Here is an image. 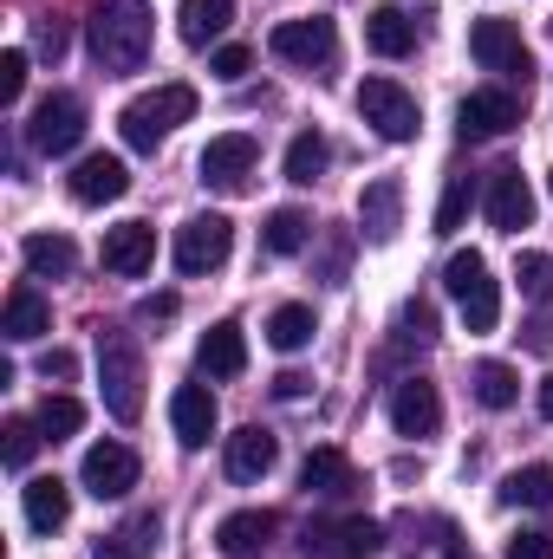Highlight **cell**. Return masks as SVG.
<instances>
[{
    "instance_id": "cell-1",
    "label": "cell",
    "mask_w": 553,
    "mask_h": 559,
    "mask_svg": "<svg viewBox=\"0 0 553 559\" xmlns=\"http://www.w3.org/2000/svg\"><path fill=\"white\" fill-rule=\"evenodd\" d=\"M92 59L105 72H138L150 59V7L143 0H98L92 7Z\"/></svg>"
},
{
    "instance_id": "cell-2",
    "label": "cell",
    "mask_w": 553,
    "mask_h": 559,
    "mask_svg": "<svg viewBox=\"0 0 553 559\" xmlns=\"http://www.w3.org/2000/svg\"><path fill=\"white\" fill-rule=\"evenodd\" d=\"M189 118H196V85L169 79V85L143 92V98H131V105L118 111V131H125V143H131V150L156 156V143L169 138L176 124H189Z\"/></svg>"
},
{
    "instance_id": "cell-3",
    "label": "cell",
    "mask_w": 553,
    "mask_h": 559,
    "mask_svg": "<svg viewBox=\"0 0 553 559\" xmlns=\"http://www.w3.org/2000/svg\"><path fill=\"white\" fill-rule=\"evenodd\" d=\"M98 384H105V411L118 423L143 417V352L125 332H98Z\"/></svg>"
},
{
    "instance_id": "cell-4",
    "label": "cell",
    "mask_w": 553,
    "mask_h": 559,
    "mask_svg": "<svg viewBox=\"0 0 553 559\" xmlns=\"http://www.w3.org/2000/svg\"><path fill=\"white\" fill-rule=\"evenodd\" d=\"M443 286L456 293V306H462V332H495V319H502V286L489 280V261L475 254V248H462V254H449V267H443Z\"/></svg>"
},
{
    "instance_id": "cell-5",
    "label": "cell",
    "mask_w": 553,
    "mask_h": 559,
    "mask_svg": "<svg viewBox=\"0 0 553 559\" xmlns=\"http://www.w3.org/2000/svg\"><path fill=\"white\" fill-rule=\"evenodd\" d=\"M358 118H365L385 143H411L416 124H423L416 98L398 85V79H365V85H358Z\"/></svg>"
},
{
    "instance_id": "cell-6",
    "label": "cell",
    "mask_w": 553,
    "mask_h": 559,
    "mask_svg": "<svg viewBox=\"0 0 553 559\" xmlns=\"http://www.w3.org/2000/svg\"><path fill=\"white\" fill-rule=\"evenodd\" d=\"M228 248H235V222L228 215H196V222L176 228V274H189V280L215 274L228 261Z\"/></svg>"
},
{
    "instance_id": "cell-7",
    "label": "cell",
    "mask_w": 553,
    "mask_h": 559,
    "mask_svg": "<svg viewBox=\"0 0 553 559\" xmlns=\"http://www.w3.org/2000/svg\"><path fill=\"white\" fill-rule=\"evenodd\" d=\"M26 138H33L39 156H66V150H79V138H85V105H79L72 92H46V98L33 105Z\"/></svg>"
},
{
    "instance_id": "cell-8",
    "label": "cell",
    "mask_w": 553,
    "mask_h": 559,
    "mask_svg": "<svg viewBox=\"0 0 553 559\" xmlns=\"http://www.w3.org/2000/svg\"><path fill=\"white\" fill-rule=\"evenodd\" d=\"M469 52H475L482 72H502V79H528V72H534V59H528L515 20H475V26H469Z\"/></svg>"
},
{
    "instance_id": "cell-9",
    "label": "cell",
    "mask_w": 553,
    "mask_h": 559,
    "mask_svg": "<svg viewBox=\"0 0 553 559\" xmlns=\"http://www.w3.org/2000/svg\"><path fill=\"white\" fill-rule=\"evenodd\" d=\"M268 46H274V59L286 66H332V52H339V26L332 20H280L274 33H268Z\"/></svg>"
},
{
    "instance_id": "cell-10",
    "label": "cell",
    "mask_w": 553,
    "mask_h": 559,
    "mask_svg": "<svg viewBox=\"0 0 553 559\" xmlns=\"http://www.w3.org/2000/svg\"><path fill=\"white\" fill-rule=\"evenodd\" d=\"M385 547V527L378 521H313L306 527V554L313 559H372Z\"/></svg>"
},
{
    "instance_id": "cell-11",
    "label": "cell",
    "mask_w": 553,
    "mask_h": 559,
    "mask_svg": "<svg viewBox=\"0 0 553 559\" xmlns=\"http://www.w3.org/2000/svg\"><path fill=\"white\" fill-rule=\"evenodd\" d=\"M79 481H85V495H98V501H125V495L138 488V455H131L125 442H92Z\"/></svg>"
},
{
    "instance_id": "cell-12",
    "label": "cell",
    "mask_w": 553,
    "mask_h": 559,
    "mask_svg": "<svg viewBox=\"0 0 553 559\" xmlns=\"http://www.w3.org/2000/svg\"><path fill=\"white\" fill-rule=\"evenodd\" d=\"M66 189H72V202H85V209H105V202H118V195L131 189V169H125V156H105V150H92V156H79V163H72Z\"/></svg>"
},
{
    "instance_id": "cell-13",
    "label": "cell",
    "mask_w": 553,
    "mask_h": 559,
    "mask_svg": "<svg viewBox=\"0 0 553 559\" xmlns=\"http://www.w3.org/2000/svg\"><path fill=\"white\" fill-rule=\"evenodd\" d=\"M358 228H365V241H378V248L398 241V228H404V182H398V176H378V182L358 189Z\"/></svg>"
},
{
    "instance_id": "cell-14",
    "label": "cell",
    "mask_w": 553,
    "mask_h": 559,
    "mask_svg": "<svg viewBox=\"0 0 553 559\" xmlns=\"http://www.w3.org/2000/svg\"><path fill=\"white\" fill-rule=\"evenodd\" d=\"M255 163H261V143L248 138V131L209 138V150H202V182H215V189H242V182L255 176Z\"/></svg>"
},
{
    "instance_id": "cell-15",
    "label": "cell",
    "mask_w": 553,
    "mask_h": 559,
    "mask_svg": "<svg viewBox=\"0 0 553 559\" xmlns=\"http://www.w3.org/2000/svg\"><path fill=\"white\" fill-rule=\"evenodd\" d=\"M515 124H521V105L508 92H469L456 105V131L469 143H489V138H502V131H515Z\"/></svg>"
},
{
    "instance_id": "cell-16",
    "label": "cell",
    "mask_w": 553,
    "mask_h": 559,
    "mask_svg": "<svg viewBox=\"0 0 553 559\" xmlns=\"http://www.w3.org/2000/svg\"><path fill=\"white\" fill-rule=\"evenodd\" d=\"M489 228H502V235H521L528 222H534V189H528V176L521 169H495L489 176Z\"/></svg>"
},
{
    "instance_id": "cell-17",
    "label": "cell",
    "mask_w": 553,
    "mask_h": 559,
    "mask_svg": "<svg viewBox=\"0 0 553 559\" xmlns=\"http://www.w3.org/2000/svg\"><path fill=\"white\" fill-rule=\"evenodd\" d=\"M98 261H105V274H125V280L150 274V261H156V228H150V222L105 228V248H98Z\"/></svg>"
},
{
    "instance_id": "cell-18",
    "label": "cell",
    "mask_w": 553,
    "mask_h": 559,
    "mask_svg": "<svg viewBox=\"0 0 553 559\" xmlns=\"http://www.w3.org/2000/svg\"><path fill=\"white\" fill-rule=\"evenodd\" d=\"M436 423H443L436 384H430V378H404V384L391 391V429H398V436H436Z\"/></svg>"
},
{
    "instance_id": "cell-19",
    "label": "cell",
    "mask_w": 553,
    "mask_h": 559,
    "mask_svg": "<svg viewBox=\"0 0 553 559\" xmlns=\"http://www.w3.org/2000/svg\"><path fill=\"white\" fill-rule=\"evenodd\" d=\"M299 488H306V495H319V501H339V495H352V488H358V468H352V455H345V449H313V455L299 462Z\"/></svg>"
},
{
    "instance_id": "cell-20",
    "label": "cell",
    "mask_w": 553,
    "mask_h": 559,
    "mask_svg": "<svg viewBox=\"0 0 553 559\" xmlns=\"http://www.w3.org/2000/svg\"><path fill=\"white\" fill-rule=\"evenodd\" d=\"M274 462H280V442L261 429V423H248V429H235V436H228V481H242V488H248V481H261Z\"/></svg>"
},
{
    "instance_id": "cell-21",
    "label": "cell",
    "mask_w": 553,
    "mask_h": 559,
    "mask_svg": "<svg viewBox=\"0 0 553 559\" xmlns=\"http://www.w3.org/2000/svg\"><path fill=\"white\" fill-rule=\"evenodd\" d=\"M196 365H202L209 378H242V371H248V338H242V325H235V319L209 325L202 345H196Z\"/></svg>"
},
{
    "instance_id": "cell-22",
    "label": "cell",
    "mask_w": 553,
    "mask_h": 559,
    "mask_svg": "<svg viewBox=\"0 0 553 559\" xmlns=\"http://www.w3.org/2000/svg\"><path fill=\"white\" fill-rule=\"evenodd\" d=\"M20 501H26V527H33V534H59L66 514H72V488H66L59 475H33V481L20 488Z\"/></svg>"
},
{
    "instance_id": "cell-23",
    "label": "cell",
    "mask_w": 553,
    "mask_h": 559,
    "mask_svg": "<svg viewBox=\"0 0 553 559\" xmlns=\"http://www.w3.org/2000/svg\"><path fill=\"white\" fill-rule=\"evenodd\" d=\"M169 429H176L183 449H202V442L215 436V397H209L202 384H183V391L169 397Z\"/></svg>"
},
{
    "instance_id": "cell-24",
    "label": "cell",
    "mask_w": 553,
    "mask_h": 559,
    "mask_svg": "<svg viewBox=\"0 0 553 559\" xmlns=\"http://www.w3.org/2000/svg\"><path fill=\"white\" fill-rule=\"evenodd\" d=\"M274 534H280V514H274V508H242V514H228V521L215 527V547L242 559V554H261Z\"/></svg>"
},
{
    "instance_id": "cell-25",
    "label": "cell",
    "mask_w": 553,
    "mask_h": 559,
    "mask_svg": "<svg viewBox=\"0 0 553 559\" xmlns=\"http://www.w3.org/2000/svg\"><path fill=\"white\" fill-rule=\"evenodd\" d=\"M365 46L378 59H404V52H416V20L404 7H372L365 13Z\"/></svg>"
},
{
    "instance_id": "cell-26",
    "label": "cell",
    "mask_w": 553,
    "mask_h": 559,
    "mask_svg": "<svg viewBox=\"0 0 553 559\" xmlns=\"http://www.w3.org/2000/svg\"><path fill=\"white\" fill-rule=\"evenodd\" d=\"M0 332H7L13 345H33V338L52 332V306H46L33 286H13V293H7V312H0Z\"/></svg>"
},
{
    "instance_id": "cell-27",
    "label": "cell",
    "mask_w": 553,
    "mask_h": 559,
    "mask_svg": "<svg viewBox=\"0 0 553 559\" xmlns=\"http://www.w3.org/2000/svg\"><path fill=\"white\" fill-rule=\"evenodd\" d=\"M156 534H163V514H156V508H143V514H131L125 527H111V534L98 540V554H92V559H143L150 547H156Z\"/></svg>"
},
{
    "instance_id": "cell-28",
    "label": "cell",
    "mask_w": 553,
    "mask_h": 559,
    "mask_svg": "<svg viewBox=\"0 0 553 559\" xmlns=\"http://www.w3.org/2000/svg\"><path fill=\"white\" fill-rule=\"evenodd\" d=\"M228 20H235V0H183L176 33H183V46H209L228 33Z\"/></svg>"
},
{
    "instance_id": "cell-29",
    "label": "cell",
    "mask_w": 553,
    "mask_h": 559,
    "mask_svg": "<svg viewBox=\"0 0 553 559\" xmlns=\"http://www.w3.org/2000/svg\"><path fill=\"white\" fill-rule=\"evenodd\" d=\"M20 261L39 280H66L79 267V248H72L66 235H26V241H20Z\"/></svg>"
},
{
    "instance_id": "cell-30",
    "label": "cell",
    "mask_w": 553,
    "mask_h": 559,
    "mask_svg": "<svg viewBox=\"0 0 553 559\" xmlns=\"http://www.w3.org/2000/svg\"><path fill=\"white\" fill-rule=\"evenodd\" d=\"M469 391H475V404H482V411H508V404L521 397V378H515V365L482 358V365L469 371Z\"/></svg>"
},
{
    "instance_id": "cell-31",
    "label": "cell",
    "mask_w": 553,
    "mask_h": 559,
    "mask_svg": "<svg viewBox=\"0 0 553 559\" xmlns=\"http://www.w3.org/2000/svg\"><path fill=\"white\" fill-rule=\"evenodd\" d=\"M326 163H332V143L319 138V131H299V138L286 143V182L313 189V182L326 176Z\"/></svg>"
},
{
    "instance_id": "cell-32",
    "label": "cell",
    "mask_w": 553,
    "mask_h": 559,
    "mask_svg": "<svg viewBox=\"0 0 553 559\" xmlns=\"http://www.w3.org/2000/svg\"><path fill=\"white\" fill-rule=\"evenodd\" d=\"M502 501L508 508H553V468L548 462H528L502 481Z\"/></svg>"
},
{
    "instance_id": "cell-33",
    "label": "cell",
    "mask_w": 553,
    "mask_h": 559,
    "mask_svg": "<svg viewBox=\"0 0 553 559\" xmlns=\"http://www.w3.org/2000/svg\"><path fill=\"white\" fill-rule=\"evenodd\" d=\"M313 306H274V319H268V345L274 352H306L313 345Z\"/></svg>"
},
{
    "instance_id": "cell-34",
    "label": "cell",
    "mask_w": 553,
    "mask_h": 559,
    "mask_svg": "<svg viewBox=\"0 0 553 559\" xmlns=\"http://www.w3.org/2000/svg\"><path fill=\"white\" fill-rule=\"evenodd\" d=\"M306 241H313V222H306L299 209H274L268 228H261V248H268V254H299Z\"/></svg>"
},
{
    "instance_id": "cell-35",
    "label": "cell",
    "mask_w": 553,
    "mask_h": 559,
    "mask_svg": "<svg viewBox=\"0 0 553 559\" xmlns=\"http://www.w3.org/2000/svg\"><path fill=\"white\" fill-rule=\"evenodd\" d=\"M33 423L46 429V442H66V436H79V429H85V404L59 391V397H46V404H39V417H33Z\"/></svg>"
},
{
    "instance_id": "cell-36",
    "label": "cell",
    "mask_w": 553,
    "mask_h": 559,
    "mask_svg": "<svg viewBox=\"0 0 553 559\" xmlns=\"http://www.w3.org/2000/svg\"><path fill=\"white\" fill-rule=\"evenodd\" d=\"M469 209H475V182L469 176H449L443 182V202H436V235H456L469 222Z\"/></svg>"
},
{
    "instance_id": "cell-37",
    "label": "cell",
    "mask_w": 553,
    "mask_h": 559,
    "mask_svg": "<svg viewBox=\"0 0 553 559\" xmlns=\"http://www.w3.org/2000/svg\"><path fill=\"white\" fill-rule=\"evenodd\" d=\"M39 442H46V429L26 417H7V429H0V455H7V468H26L33 455H39Z\"/></svg>"
},
{
    "instance_id": "cell-38",
    "label": "cell",
    "mask_w": 553,
    "mask_h": 559,
    "mask_svg": "<svg viewBox=\"0 0 553 559\" xmlns=\"http://www.w3.org/2000/svg\"><path fill=\"white\" fill-rule=\"evenodd\" d=\"M515 280H521L528 299H548L553 293V261L548 254H521V261H515Z\"/></svg>"
},
{
    "instance_id": "cell-39",
    "label": "cell",
    "mask_w": 553,
    "mask_h": 559,
    "mask_svg": "<svg viewBox=\"0 0 553 559\" xmlns=\"http://www.w3.org/2000/svg\"><path fill=\"white\" fill-rule=\"evenodd\" d=\"M209 72H215L222 85H242V79L255 72V52H248V46H215V59H209Z\"/></svg>"
},
{
    "instance_id": "cell-40",
    "label": "cell",
    "mask_w": 553,
    "mask_h": 559,
    "mask_svg": "<svg viewBox=\"0 0 553 559\" xmlns=\"http://www.w3.org/2000/svg\"><path fill=\"white\" fill-rule=\"evenodd\" d=\"M20 92H26V52L13 46L0 52V105H20Z\"/></svg>"
},
{
    "instance_id": "cell-41",
    "label": "cell",
    "mask_w": 553,
    "mask_h": 559,
    "mask_svg": "<svg viewBox=\"0 0 553 559\" xmlns=\"http://www.w3.org/2000/svg\"><path fill=\"white\" fill-rule=\"evenodd\" d=\"M39 378H46V384H72V378H79V358H72V352H59V345H52V352H46V358H39Z\"/></svg>"
},
{
    "instance_id": "cell-42",
    "label": "cell",
    "mask_w": 553,
    "mask_h": 559,
    "mask_svg": "<svg viewBox=\"0 0 553 559\" xmlns=\"http://www.w3.org/2000/svg\"><path fill=\"white\" fill-rule=\"evenodd\" d=\"M404 332H411L416 345L436 338V312H430V299H411V306H404Z\"/></svg>"
},
{
    "instance_id": "cell-43",
    "label": "cell",
    "mask_w": 553,
    "mask_h": 559,
    "mask_svg": "<svg viewBox=\"0 0 553 559\" xmlns=\"http://www.w3.org/2000/svg\"><path fill=\"white\" fill-rule=\"evenodd\" d=\"M508 559H553V534H515Z\"/></svg>"
},
{
    "instance_id": "cell-44",
    "label": "cell",
    "mask_w": 553,
    "mask_h": 559,
    "mask_svg": "<svg viewBox=\"0 0 553 559\" xmlns=\"http://www.w3.org/2000/svg\"><path fill=\"white\" fill-rule=\"evenodd\" d=\"M33 46H39L46 59H59V52H66V26H59V20H39V39H33Z\"/></svg>"
},
{
    "instance_id": "cell-45",
    "label": "cell",
    "mask_w": 553,
    "mask_h": 559,
    "mask_svg": "<svg viewBox=\"0 0 553 559\" xmlns=\"http://www.w3.org/2000/svg\"><path fill=\"white\" fill-rule=\"evenodd\" d=\"M138 312H143V319H169V312H176V293H150Z\"/></svg>"
},
{
    "instance_id": "cell-46",
    "label": "cell",
    "mask_w": 553,
    "mask_h": 559,
    "mask_svg": "<svg viewBox=\"0 0 553 559\" xmlns=\"http://www.w3.org/2000/svg\"><path fill=\"white\" fill-rule=\"evenodd\" d=\"M274 397H286V404H293V397H306V378H299V371H280V378H274Z\"/></svg>"
},
{
    "instance_id": "cell-47",
    "label": "cell",
    "mask_w": 553,
    "mask_h": 559,
    "mask_svg": "<svg viewBox=\"0 0 553 559\" xmlns=\"http://www.w3.org/2000/svg\"><path fill=\"white\" fill-rule=\"evenodd\" d=\"M541 417L553 423V371H548V384H541Z\"/></svg>"
},
{
    "instance_id": "cell-48",
    "label": "cell",
    "mask_w": 553,
    "mask_h": 559,
    "mask_svg": "<svg viewBox=\"0 0 553 559\" xmlns=\"http://www.w3.org/2000/svg\"><path fill=\"white\" fill-rule=\"evenodd\" d=\"M548 189H553V176H548Z\"/></svg>"
}]
</instances>
